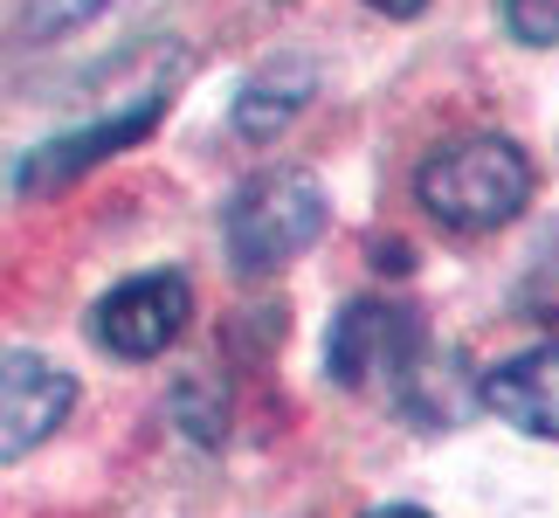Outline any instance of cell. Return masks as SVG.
<instances>
[{
    "label": "cell",
    "instance_id": "obj_1",
    "mask_svg": "<svg viewBox=\"0 0 559 518\" xmlns=\"http://www.w3.org/2000/svg\"><path fill=\"white\" fill-rule=\"evenodd\" d=\"M421 208L456 235H498L532 208V160L498 132L449 139L415 173Z\"/></svg>",
    "mask_w": 559,
    "mask_h": 518
},
{
    "label": "cell",
    "instance_id": "obj_2",
    "mask_svg": "<svg viewBox=\"0 0 559 518\" xmlns=\"http://www.w3.org/2000/svg\"><path fill=\"white\" fill-rule=\"evenodd\" d=\"M325 187L311 173H263L235 193L228 208V263L235 270H284L290 256H305L325 235Z\"/></svg>",
    "mask_w": 559,
    "mask_h": 518
},
{
    "label": "cell",
    "instance_id": "obj_3",
    "mask_svg": "<svg viewBox=\"0 0 559 518\" xmlns=\"http://www.w3.org/2000/svg\"><path fill=\"white\" fill-rule=\"evenodd\" d=\"M193 318V284L180 270H145V276H124L118 291L97 297L91 311V332L104 353L118 360H159L166 345L187 332Z\"/></svg>",
    "mask_w": 559,
    "mask_h": 518
},
{
    "label": "cell",
    "instance_id": "obj_4",
    "mask_svg": "<svg viewBox=\"0 0 559 518\" xmlns=\"http://www.w3.org/2000/svg\"><path fill=\"white\" fill-rule=\"evenodd\" d=\"M421 318L407 305H380V297H359L332 318V339H325V374L338 387H380V380H401L407 366L421 360Z\"/></svg>",
    "mask_w": 559,
    "mask_h": 518
},
{
    "label": "cell",
    "instance_id": "obj_5",
    "mask_svg": "<svg viewBox=\"0 0 559 518\" xmlns=\"http://www.w3.org/2000/svg\"><path fill=\"white\" fill-rule=\"evenodd\" d=\"M159 118H166V97L145 91L132 111L97 118V125H83V132H62V139H49V145H35V153L21 160L14 187H21V193H56V187H70L76 173H91V166H104L111 153H124V145H139Z\"/></svg>",
    "mask_w": 559,
    "mask_h": 518
},
{
    "label": "cell",
    "instance_id": "obj_6",
    "mask_svg": "<svg viewBox=\"0 0 559 518\" xmlns=\"http://www.w3.org/2000/svg\"><path fill=\"white\" fill-rule=\"evenodd\" d=\"M70 408H76V380L62 366L35 360V353H8L0 360V463L41 449Z\"/></svg>",
    "mask_w": 559,
    "mask_h": 518
},
{
    "label": "cell",
    "instance_id": "obj_7",
    "mask_svg": "<svg viewBox=\"0 0 559 518\" xmlns=\"http://www.w3.org/2000/svg\"><path fill=\"white\" fill-rule=\"evenodd\" d=\"M477 401L498 422L525 428V436L559 443V345H532V353L490 366L484 387H477Z\"/></svg>",
    "mask_w": 559,
    "mask_h": 518
},
{
    "label": "cell",
    "instance_id": "obj_8",
    "mask_svg": "<svg viewBox=\"0 0 559 518\" xmlns=\"http://www.w3.org/2000/svg\"><path fill=\"white\" fill-rule=\"evenodd\" d=\"M305 111V83H249L242 91V104H235V132L242 139H276L284 125Z\"/></svg>",
    "mask_w": 559,
    "mask_h": 518
},
{
    "label": "cell",
    "instance_id": "obj_9",
    "mask_svg": "<svg viewBox=\"0 0 559 518\" xmlns=\"http://www.w3.org/2000/svg\"><path fill=\"white\" fill-rule=\"evenodd\" d=\"M504 28L532 42V49H552L559 42V0H504Z\"/></svg>",
    "mask_w": 559,
    "mask_h": 518
},
{
    "label": "cell",
    "instance_id": "obj_10",
    "mask_svg": "<svg viewBox=\"0 0 559 518\" xmlns=\"http://www.w3.org/2000/svg\"><path fill=\"white\" fill-rule=\"evenodd\" d=\"M104 8V0H28V21L41 35H56V28H76V21H91Z\"/></svg>",
    "mask_w": 559,
    "mask_h": 518
},
{
    "label": "cell",
    "instance_id": "obj_11",
    "mask_svg": "<svg viewBox=\"0 0 559 518\" xmlns=\"http://www.w3.org/2000/svg\"><path fill=\"white\" fill-rule=\"evenodd\" d=\"M367 8H373V14H386V21H415L428 0H367Z\"/></svg>",
    "mask_w": 559,
    "mask_h": 518
},
{
    "label": "cell",
    "instance_id": "obj_12",
    "mask_svg": "<svg viewBox=\"0 0 559 518\" xmlns=\"http://www.w3.org/2000/svg\"><path fill=\"white\" fill-rule=\"evenodd\" d=\"M373 518H428V511H415V505H386V511H373Z\"/></svg>",
    "mask_w": 559,
    "mask_h": 518
}]
</instances>
